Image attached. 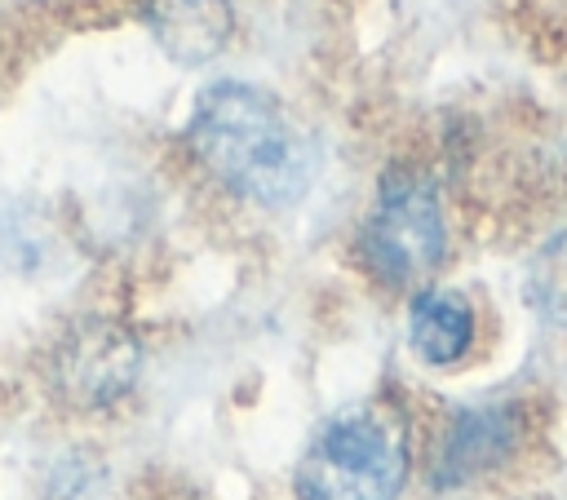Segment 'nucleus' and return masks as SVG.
Returning a JSON list of instances; mask_svg holds the SVG:
<instances>
[{"label":"nucleus","mask_w":567,"mask_h":500,"mask_svg":"<svg viewBox=\"0 0 567 500\" xmlns=\"http://www.w3.org/2000/svg\"><path fill=\"white\" fill-rule=\"evenodd\" d=\"M230 27L235 18L226 0H151V31L159 49L182 66L217 58L230 40Z\"/></svg>","instance_id":"nucleus-6"},{"label":"nucleus","mask_w":567,"mask_h":500,"mask_svg":"<svg viewBox=\"0 0 567 500\" xmlns=\"http://www.w3.org/2000/svg\"><path fill=\"white\" fill-rule=\"evenodd\" d=\"M523 442V412L514 403H483L452 416L439 456H434V487H465L483 473L501 469Z\"/></svg>","instance_id":"nucleus-5"},{"label":"nucleus","mask_w":567,"mask_h":500,"mask_svg":"<svg viewBox=\"0 0 567 500\" xmlns=\"http://www.w3.org/2000/svg\"><path fill=\"white\" fill-rule=\"evenodd\" d=\"M142 372V350L133 332L115 319H80L62 332L49 358V381L62 403L80 412H102L120 403Z\"/></svg>","instance_id":"nucleus-4"},{"label":"nucleus","mask_w":567,"mask_h":500,"mask_svg":"<svg viewBox=\"0 0 567 500\" xmlns=\"http://www.w3.org/2000/svg\"><path fill=\"white\" fill-rule=\"evenodd\" d=\"M527 296L536 301V310H540L549 323L567 327V235L549 239V243L536 252L532 274H527Z\"/></svg>","instance_id":"nucleus-8"},{"label":"nucleus","mask_w":567,"mask_h":500,"mask_svg":"<svg viewBox=\"0 0 567 500\" xmlns=\"http://www.w3.org/2000/svg\"><path fill=\"white\" fill-rule=\"evenodd\" d=\"M186 142L208 177L261 208L297 204L319 164L315 142L284 102L244 80H217L195 97Z\"/></svg>","instance_id":"nucleus-1"},{"label":"nucleus","mask_w":567,"mask_h":500,"mask_svg":"<svg viewBox=\"0 0 567 500\" xmlns=\"http://www.w3.org/2000/svg\"><path fill=\"white\" fill-rule=\"evenodd\" d=\"M443 243L447 235L434 186L408 168L385 173L359 235L363 265L390 288H412L434 274V265L443 261Z\"/></svg>","instance_id":"nucleus-3"},{"label":"nucleus","mask_w":567,"mask_h":500,"mask_svg":"<svg viewBox=\"0 0 567 500\" xmlns=\"http://www.w3.org/2000/svg\"><path fill=\"white\" fill-rule=\"evenodd\" d=\"M408 332H412V350L434 363V367H452L470 354L474 345V310L461 292H447V288H430L412 301V319H408Z\"/></svg>","instance_id":"nucleus-7"},{"label":"nucleus","mask_w":567,"mask_h":500,"mask_svg":"<svg viewBox=\"0 0 567 500\" xmlns=\"http://www.w3.org/2000/svg\"><path fill=\"white\" fill-rule=\"evenodd\" d=\"M408 416L394 398L332 412L297 460V500H394L408 482Z\"/></svg>","instance_id":"nucleus-2"},{"label":"nucleus","mask_w":567,"mask_h":500,"mask_svg":"<svg viewBox=\"0 0 567 500\" xmlns=\"http://www.w3.org/2000/svg\"><path fill=\"white\" fill-rule=\"evenodd\" d=\"M40 500H106V469L93 451H66L49 465Z\"/></svg>","instance_id":"nucleus-9"}]
</instances>
